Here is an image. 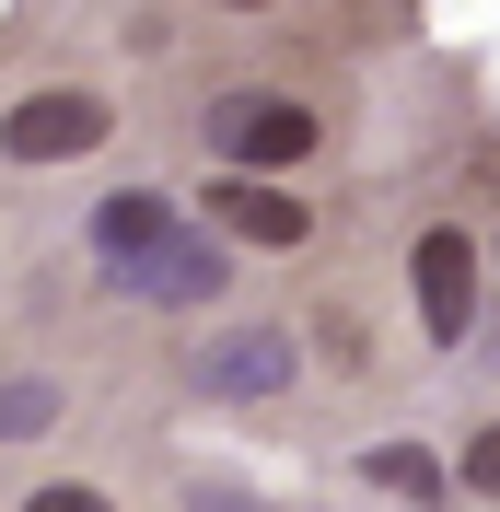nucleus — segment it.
Masks as SVG:
<instances>
[{"label":"nucleus","instance_id":"nucleus-1","mask_svg":"<svg viewBox=\"0 0 500 512\" xmlns=\"http://www.w3.org/2000/svg\"><path fill=\"white\" fill-rule=\"evenodd\" d=\"M198 140H210L233 175H291V163H303L326 128H314V105H291V94H210Z\"/></svg>","mask_w":500,"mask_h":512},{"label":"nucleus","instance_id":"nucleus-2","mask_svg":"<svg viewBox=\"0 0 500 512\" xmlns=\"http://www.w3.org/2000/svg\"><path fill=\"white\" fill-rule=\"evenodd\" d=\"M105 94H24L12 117H0V152L12 163H82V152H105Z\"/></svg>","mask_w":500,"mask_h":512},{"label":"nucleus","instance_id":"nucleus-3","mask_svg":"<svg viewBox=\"0 0 500 512\" xmlns=\"http://www.w3.org/2000/svg\"><path fill=\"white\" fill-rule=\"evenodd\" d=\"M407 280H419V326H431L442 350H466V326H477V245L454 222H431L419 256H407Z\"/></svg>","mask_w":500,"mask_h":512},{"label":"nucleus","instance_id":"nucleus-4","mask_svg":"<svg viewBox=\"0 0 500 512\" xmlns=\"http://www.w3.org/2000/svg\"><path fill=\"white\" fill-rule=\"evenodd\" d=\"M210 222L233 233V245H268V256L314 245V210L291 187H268V175H221V187H210Z\"/></svg>","mask_w":500,"mask_h":512},{"label":"nucleus","instance_id":"nucleus-5","mask_svg":"<svg viewBox=\"0 0 500 512\" xmlns=\"http://www.w3.org/2000/svg\"><path fill=\"white\" fill-rule=\"evenodd\" d=\"M198 396H268V384H291V338L280 326H221L210 350L187 361Z\"/></svg>","mask_w":500,"mask_h":512},{"label":"nucleus","instance_id":"nucleus-6","mask_svg":"<svg viewBox=\"0 0 500 512\" xmlns=\"http://www.w3.org/2000/svg\"><path fill=\"white\" fill-rule=\"evenodd\" d=\"M128 291H140V303H221V245L175 233L163 256H140V268H128Z\"/></svg>","mask_w":500,"mask_h":512},{"label":"nucleus","instance_id":"nucleus-7","mask_svg":"<svg viewBox=\"0 0 500 512\" xmlns=\"http://www.w3.org/2000/svg\"><path fill=\"white\" fill-rule=\"evenodd\" d=\"M163 245H175V198H105L94 210V256L117 268V280L140 268V256H163Z\"/></svg>","mask_w":500,"mask_h":512},{"label":"nucleus","instance_id":"nucleus-8","mask_svg":"<svg viewBox=\"0 0 500 512\" xmlns=\"http://www.w3.org/2000/svg\"><path fill=\"white\" fill-rule=\"evenodd\" d=\"M361 478H373V489H396V501H419V512H442V501H454V478H442L419 443H373V454H361Z\"/></svg>","mask_w":500,"mask_h":512},{"label":"nucleus","instance_id":"nucleus-9","mask_svg":"<svg viewBox=\"0 0 500 512\" xmlns=\"http://www.w3.org/2000/svg\"><path fill=\"white\" fill-rule=\"evenodd\" d=\"M47 419H59V396H47V384H0V443H35Z\"/></svg>","mask_w":500,"mask_h":512},{"label":"nucleus","instance_id":"nucleus-10","mask_svg":"<svg viewBox=\"0 0 500 512\" xmlns=\"http://www.w3.org/2000/svg\"><path fill=\"white\" fill-rule=\"evenodd\" d=\"M466 489H477V501H500V419L466 443Z\"/></svg>","mask_w":500,"mask_h":512},{"label":"nucleus","instance_id":"nucleus-11","mask_svg":"<svg viewBox=\"0 0 500 512\" xmlns=\"http://www.w3.org/2000/svg\"><path fill=\"white\" fill-rule=\"evenodd\" d=\"M24 512H117V501H105V489H82V478H59V489H35Z\"/></svg>","mask_w":500,"mask_h":512},{"label":"nucleus","instance_id":"nucleus-12","mask_svg":"<svg viewBox=\"0 0 500 512\" xmlns=\"http://www.w3.org/2000/svg\"><path fill=\"white\" fill-rule=\"evenodd\" d=\"M198 512H256V501H245V489H198Z\"/></svg>","mask_w":500,"mask_h":512},{"label":"nucleus","instance_id":"nucleus-13","mask_svg":"<svg viewBox=\"0 0 500 512\" xmlns=\"http://www.w3.org/2000/svg\"><path fill=\"white\" fill-rule=\"evenodd\" d=\"M233 12H256V0H233Z\"/></svg>","mask_w":500,"mask_h":512}]
</instances>
